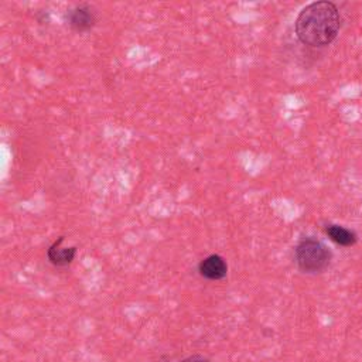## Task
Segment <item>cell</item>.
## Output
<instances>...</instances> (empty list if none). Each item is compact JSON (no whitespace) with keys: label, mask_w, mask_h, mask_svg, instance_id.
Returning a JSON list of instances; mask_svg holds the SVG:
<instances>
[{"label":"cell","mask_w":362,"mask_h":362,"mask_svg":"<svg viewBox=\"0 0 362 362\" xmlns=\"http://www.w3.org/2000/svg\"><path fill=\"white\" fill-rule=\"evenodd\" d=\"M341 14L338 7L327 0L305 6L297 16L294 28L298 40L310 47H325L331 44L341 30Z\"/></svg>","instance_id":"1"},{"label":"cell","mask_w":362,"mask_h":362,"mask_svg":"<svg viewBox=\"0 0 362 362\" xmlns=\"http://www.w3.org/2000/svg\"><path fill=\"white\" fill-rule=\"evenodd\" d=\"M294 259L303 273L315 274L324 272L331 260V252L318 239L304 238L294 249Z\"/></svg>","instance_id":"2"},{"label":"cell","mask_w":362,"mask_h":362,"mask_svg":"<svg viewBox=\"0 0 362 362\" xmlns=\"http://www.w3.org/2000/svg\"><path fill=\"white\" fill-rule=\"evenodd\" d=\"M198 272L202 277L208 280H222L228 274V264L222 256L209 255L208 257L201 260Z\"/></svg>","instance_id":"3"},{"label":"cell","mask_w":362,"mask_h":362,"mask_svg":"<svg viewBox=\"0 0 362 362\" xmlns=\"http://www.w3.org/2000/svg\"><path fill=\"white\" fill-rule=\"evenodd\" d=\"M96 17L95 13L90 10V7L82 4L72 8L68 14V23L75 31H88L95 25Z\"/></svg>","instance_id":"4"},{"label":"cell","mask_w":362,"mask_h":362,"mask_svg":"<svg viewBox=\"0 0 362 362\" xmlns=\"http://www.w3.org/2000/svg\"><path fill=\"white\" fill-rule=\"evenodd\" d=\"M64 240V236H61L57 242H54L48 252H47V256H48V260L55 264V266H66L69 264L75 255H76V247L75 246H71V247H59V245L62 243Z\"/></svg>","instance_id":"5"},{"label":"cell","mask_w":362,"mask_h":362,"mask_svg":"<svg viewBox=\"0 0 362 362\" xmlns=\"http://www.w3.org/2000/svg\"><path fill=\"white\" fill-rule=\"evenodd\" d=\"M325 232L332 242H335L337 245L344 246V247L354 246L358 240V236L354 230L344 228L341 225H327Z\"/></svg>","instance_id":"6"},{"label":"cell","mask_w":362,"mask_h":362,"mask_svg":"<svg viewBox=\"0 0 362 362\" xmlns=\"http://www.w3.org/2000/svg\"><path fill=\"white\" fill-rule=\"evenodd\" d=\"M181 362H211L208 358H204L201 355H194V356H188L185 359H182Z\"/></svg>","instance_id":"7"}]
</instances>
